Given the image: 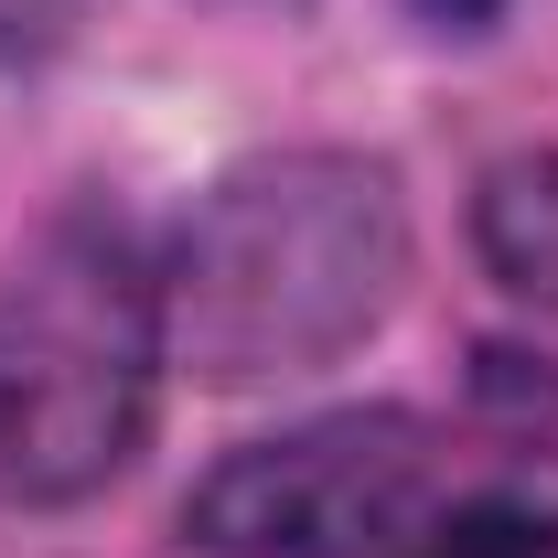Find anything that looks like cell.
Masks as SVG:
<instances>
[{"instance_id": "3957f363", "label": "cell", "mask_w": 558, "mask_h": 558, "mask_svg": "<svg viewBox=\"0 0 558 558\" xmlns=\"http://www.w3.org/2000/svg\"><path fill=\"white\" fill-rule=\"evenodd\" d=\"M440 440L409 409H333L279 440L226 451L183 494V537L205 558H387L440 515Z\"/></svg>"}, {"instance_id": "277c9868", "label": "cell", "mask_w": 558, "mask_h": 558, "mask_svg": "<svg viewBox=\"0 0 558 558\" xmlns=\"http://www.w3.org/2000/svg\"><path fill=\"white\" fill-rule=\"evenodd\" d=\"M473 247L515 301H548L558 312V150L526 161H494L484 194H473Z\"/></svg>"}, {"instance_id": "6da1fadb", "label": "cell", "mask_w": 558, "mask_h": 558, "mask_svg": "<svg viewBox=\"0 0 558 558\" xmlns=\"http://www.w3.org/2000/svg\"><path fill=\"white\" fill-rule=\"evenodd\" d=\"M409 279L398 172L365 150H269L236 161L183 215L161 258V354L205 387H258L333 365L387 323Z\"/></svg>"}, {"instance_id": "8992f818", "label": "cell", "mask_w": 558, "mask_h": 558, "mask_svg": "<svg viewBox=\"0 0 558 558\" xmlns=\"http://www.w3.org/2000/svg\"><path fill=\"white\" fill-rule=\"evenodd\" d=\"M65 22H75V0H0V44H11V54H22V44H54Z\"/></svg>"}, {"instance_id": "52a82bcc", "label": "cell", "mask_w": 558, "mask_h": 558, "mask_svg": "<svg viewBox=\"0 0 558 558\" xmlns=\"http://www.w3.org/2000/svg\"><path fill=\"white\" fill-rule=\"evenodd\" d=\"M418 11H429V22H484L494 0H418Z\"/></svg>"}, {"instance_id": "7a4b0ae2", "label": "cell", "mask_w": 558, "mask_h": 558, "mask_svg": "<svg viewBox=\"0 0 558 558\" xmlns=\"http://www.w3.org/2000/svg\"><path fill=\"white\" fill-rule=\"evenodd\" d=\"M161 365V269L119 215H54L0 279V494L86 505L119 484Z\"/></svg>"}, {"instance_id": "5b68a950", "label": "cell", "mask_w": 558, "mask_h": 558, "mask_svg": "<svg viewBox=\"0 0 558 558\" xmlns=\"http://www.w3.org/2000/svg\"><path fill=\"white\" fill-rule=\"evenodd\" d=\"M409 558H558V494H462L409 537Z\"/></svg>"}]
</instances>
